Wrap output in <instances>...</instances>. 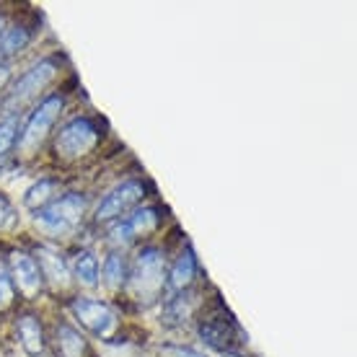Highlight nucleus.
<instances>
[{"label": "nucleus", "instance_id": "16", "mask_svg": "<svg viewBox=\"0 0 357 357\" xmlns=\"http://www.w3.org/2000/svg\"><path fill=\"white\" fill-rule=\"evenodd\" d=\"M127 269H130V261H127L125 251H109L104 261L98 264V282L112 293L125 290Z\"/></svg>", "mask_w": 357, "mask_h": 357}, {"label": "nucleus", "instance_id": "14", "mask_svg": "<svg viewBox=\"0 0 357 357\" xmlns=\"http://www.w3.org/2000/svg\"><path fill=\"white\" fill-rule=\"evenodd\" d=\"M54 352L57 357H89V340L73 324L57 321L54 324Z\"/></svg>", "mask_w": 357, "mask_h": 357}, {"label": "nucleus", "instance_id": "25", "mask_svg": "<svg viewBox=\"0 0 357 357\" xmlns=\"http://www.w3.org/2000/svg\"><path fill=\"white\" fill-rule=\"evenodd\" d=\"M223 357H238V355H236V352H228V355H223Z\"/></svg>", "mask_w": 357, "mask_h": 357}, {"label": "nucleus", "instance_id": "19", "mask_svg": "<svg viewBox=\"0 0 357 357\" xmlns=\"http://www.w3.org/2000/svg\"><path fill=\"white\" fill-rule=\"evenodd\" d=\"M57 189H60V181L57 178H39L36 184H31V187L24 192V205L29 207V210H42L45 205H50L54 197H57Z\"/></svg>", "mask_w": 357, "mask_h": 357}, {"label": "nucleus", "instance_id": "1", "mask_svg": "<svg viewBox=\"0 0 357 357\" xmlns=\"http://www.w3.org/2000/svg\"><path fill=\"white\" fill-rule=\"evenodd\" d=\"M166 254L158 246H143L127 269L125 293L130 301L151 305L166 293Z\"/></svg>", "mask_w": 357, "mask_h": 357}, {"label": "nucleus", "instance_id": "10", "mask_svg": "<svg viewBox=\"0 0 357 357\" xmlns=\"http://www.w3.org/2000/svg\"><path fill=\"white\" fill-rule=\"evenodd\" d=\"M8 272L10 280H13V287H16V295H24L26 301H34L45 293V277H42V269L36 264L34 254L24 249H13L8 254Z\"/></svg>", "mask_w": 357, "mask_h": 357}, {"label": "nucleus", "instance_id": "22", "mask_svg": "<svg viewBox=\"0 0 357 357\" xmlns=\"http://www.w3.org/2000/svg\"><path fill=\"white\" fill-rule=\"evenodd\" d=\"M18 225V213L16 207L10 205V199L6 195H0V233L16 231Z\"/></svg>", "mask_w": 357, "mask_h": 357}, {"label": "nucleus", "instance_id": "9", "mask_svg": "<svg viewBox=\"0 0 357 357\" xmlns=\"http://www.w3.org/2000/svg\"><path fill=\"white\" fill-rule=\"evenodd\" d=\"M197 331H199V337H202V342H205L207 347L218 349V352H223V355L233 352V344L238 342L236 337L241 334V331H238V324L233 321V316L225 311L220 303H215V311H207L205 316L199 319Z\"/></svg>", "mask_w": 357, "mask_h": 357}, {"label": "nucleus", "instance_id": "17", "mask_svg": "<svg viewBox=\"0 0 357 357\" xmlns=\"http://www.w3.org/2000/svg\"><path fill=\"white\" fill-rule=\"evenodd\" d=\"M197 303H199V298H197V293L192 287L184 290V293L166 295V303H163V324H169V326H184V324L192 319Z\"/></svg>", "mask_w": 357, "mask_h": 357}, {"label": "nucleus", "instance_id": "13", "mask_svg": "<svg viewBox=\"0 0 357 357\" xmlns=\"http://www.w3.org/2000/svg\"><path fill=\"white\" fill-rule=\"evenodd\" d=\"M195 277H197V257L195 251H192V246H187L176 257V261L166 269V293L163 295H176L189 290L192 282H195Z\"/></svg>", "mask_w": 357, "mask_h": 357}, {"label": "nucleus", "instance_id": "3", "mask_svg": "<svg viewBox=\"0 0 357 357\" xmlns=\"http://www.w3.org/2000/svg\"><path fill=\"white\" fill-rule=\"evenodd\" d=\"M63 109H65L63 93H50V96L42 98V101L31 109V114L26 116L24 127L18 130L16 148H13V151H16L18 155H34V153L42 148V143L50 137L52 127L60 122Z\"/></svg>", "mask_w": 357, "mask_h": 357}, {"label": "nucleus", "instance_id": "5", "mask_svg": "<svg viewBox=\"0 0 357 357\" xmlns=\"http://www.w3.org/2000/svg\"><path fill=\"white\" fill-rule=\"evenodd\" d=\"M98 143H101V130L96 122L91 116H73L54 135V155L65 163L78 161L91 151H96Z\"/></svg>", "mask_w": 357, "mask_h": 357}, {"label": "nucleus", "instance_id": "23", "mask_svg": "<svg viewBox=\"0 0 357 357\" xmlns=\"http://www.w3.org/2000/svg\"><path fill=\"white\" fill-rule=\"evenodd\" d=\"M161 352L166 357H207V355H202V352H197V349H192V347H174V344L163 347Z\"/></svg>", "mask_w": 357, "mask_h": 357}, {"label": "nucleus", "instance_id": "26", "mask_svg": "<svg viewBox=\"0 0 357 357\" xmlns=\"http://www.w3.org/2000/svg\"><path fill=\"white\" fill-rule=\"evenodd\" d=\"M0 31H3V24H0Z\"/></svg>", "mask_w": 357, "mask_h": 357}, {"label": "nucleus", "instance_id": "7", "mask_svg": "<svg viewBox=\"0 0 357 357\" xmlns=\"http://www.w3.org/2000/svg\"><path fill=\"white\" fill-rule=\"evenodd\" d=\"M68 308H70L73 319L78 321V326L86 329L89 334H93V337H98V340H109L116 331V326H119L116 311L107 301L78 295V298H73L70 303H68Z\"/></svg>", "mask_w": 357, "mask_h": 357}, {"label": "nucleus", "instance_id": "6", "mask_svg": "<svg viewBox=\"0 0 357 357\" xmlns=\"http://www.w3.org/2000/svg\"><path fill=\"white\" fill-rule=\"evenodd\" d=\"M158 225H161V210L158 207L153 205L135 207L132 213H127L125 218L109 223L107 241L112 246V251H125L132 243L140 241V238L158 231Z\"/></svg>", "mask_w": 357, "mask_h": 357}, {"label": "nucleus", "instance_id": "2", "mask_svg": "<svg viewBox=\"0 0 357 357\" xmlns=\"http://www.w3.org/2000/svg\"><path fill=\"white\" fill-rule=\"evenodd\" d=\"M86 207H89V199L81 192H65V195H57L45 205L42 210L34 213V225L45 233L47 238L52 241H65V238H73L75 233L81 231L83 218H86Z\"/></svg>", "mask_w": 357, "mask_h": 357}, {"label": "nucleus", "instance_id": "20", "mask_svg": "<svg viewBox=\"0 0 357 357\" xmlns=\"http://www.w3.org/2000/svg\"><path fill=\"white\" fill-rule=\"evenodd\" d=\"M18 130H21V119H18V114H10L0 122V161H6V155L16 148Z\"/></svg>", "mask_w": 357, "mask_h": 357}, {"label": "nucleus", "instance_id": "18", "mask_svg": "<svg viewBox=\"0 0 357 357\" xmlns=\"http://www.w3.org/2000/svg\"><path fill=\"white\" fill-rule=\"evenodd\" d=\"M31 42V31L24 24H13V26L0 31V63H8L10 57L21 54Z\"/></svg>", "mask_w": 357, "mask_h": 357}, {"label": "nucleus", "instance_id": "21", "mask_svg": "<svg viewBox=\"0 0 357 357\" xmlns=\"http://www.w3.org/2000/svg\"><path fill=\"white\" fill-rule=\"evenodd\" d=\"M13 303H16V287H13L6 259H0V311H8Z\"/></svg>", "mask_w": 357, "mask_h": 357}, {"label": "nucleus", "instance_id": "11", "mask_svg": "<svg viewBox=\"0 0 357 357\" xmlns=\"http://www.w3.org/2000/svg\"><path fill=\"white\" fill-rule=\"evenodd\" d=\"M34 259L42 269V277H45V285L54 287V290H63V287L70 285V269H68V259H63V254L52 246H36L34 249Z\"/></svg>", "mask_w": 357, "mask_h": 357}, {"label": "nucleus", "instance_id": "24", "mask_svg": "<svg viewBox=\"0 0 357 357\" xmlns=\"http://www.w3.org/2000/svg\"><path fill=\"white\" fill-rule=\"evenodd\" d=\"M10 83V65L0 63V91H6V86Z\"/></svg>", "mask_w": 357, "mask_h": 357}, {"label": "nucleus", "instance_id": "8", "mask_svg": "<svg viewBox=\"0 0 357 357\" xmlns=\"http://www.w3.org/2000/svg\"><path fill=\"white\" fill-rule=\"evenodd\" d=\"M145 195H148V187L140 178H127L104 195V199L93 210V220L96 223H114L119 218H125L127 213H132L135 207H140Z\"/></svg>", "mask_w": 357, "mask_h": 357}, {"label": "nucleus", "instance_id": "4", "mask_svg": "<svg viewBox=\"0 0 357 357\" xmlns=\"http://www.w3.org/2000/svg\"><path fill=\"white\" fill-rule=\"evenodd\" d=\"M57 73H60V63L54 57H42L26 73H21L16 81L10 83L8 93L3 98V109L8 112V116L18 114L26 104H31L34 98L42 96V91L57 78Z\"/></svg>", "mask_w": 357, "mask_h": 357}, {"label": "nucleus", "instance_id": "15", "mask_svg": "<svg viewBox=\"0 0 357 357\" xmlns=\"http://www.w3.org/2000/svg\"><path fill=\"white\" fill-rule=\"evenodd\" d=\"M68 269H70V277L81 287L96 290V287L101 285V282H98V257L91 249L73 251V257L68 259Z\"/></svg>", "mask_w": 357, "mask_h": 357}, {"label": "nucleus", "instance_id": "12", "mask_svg": "<svg viewBox=\"0 0 357 357\" xmlns=\"http://www.w3.org/2000/svg\"><path fill=\"white\" fill-rule=\"evenodd\" d=\"M16 340L29 357H42L47 349L45 326L36 313H21L16 319Z\"/></svg>", "mask_w": 357, "mask_h": 357}]
</instances>
